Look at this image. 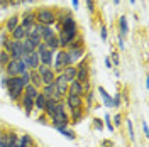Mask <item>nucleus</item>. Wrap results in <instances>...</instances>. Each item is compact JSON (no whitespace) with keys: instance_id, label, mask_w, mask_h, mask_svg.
Listing matches in <instances>:
<instances>
[{"instance_id":"30","label":"nucleus","mask_w":149,"mask_h":147,"mask_svg":"<svg viewBox=\"0 0 149 147\" xmlns=\"http://www.w3.org/2000/svg\"><path fill=\"white\" fill-rule=\"evenodd\" d=\"M85 46V41H83V37L81 36H78V37H74L73 41L68 44V47L66 49H74V47H83Z\"/></svg>"},{"instance_id":"46","label":"nucleus","mask_w":149,"mask_h":147,"mask_svg":"<svg viewBox=\"0 0 149 147\" xmlns=\"http://www.w3.org/2000/svg\"><path fill=\"white\" fill-rule=\"evenodd\" d=\"M110 54H112V59H113V63H112V64H119V61H120L119 53H110Z\"/></svg>"},{"instance_id":"33","label":"nucleus","mask_w":149,"mask_h":147,"mask_svg":"<svg viewBox=\"0 0 149 147\" xmlns=\"http://www.w3.org/2000/svg\"><path fill=\"white\" fill-rule=\"evenodd\" d=\"M63 66H73V61H71V58H70V54H68V51L66 49H63Z\"/></svg>"},{"instance_id":"38","label":"nucleus","mask_w":149,"mask_h":147,"mask_svg":"<svg viewBox=\"0 0 149 147\" xmlns=\"http://www.w3.org/2000/svg\"><path fill=\"white\" fill-rule=\"evenodd\" d=\"M112 123H113V127H120L122 125V115L120 113H117V115L113 117V122H112Z\"/></svg>"},{"instance_id":"57","label":"nucleus","mask_w":149,"mask_h":147,"mask_svg":"<svg viewBox=\"0 0 149 147\" xmlns=\"http://www.w3.org/2000/svg\"><path fill=\"white\" fill-rule=\"evenodd\" d=\"M2 132H3V130H2V127H0V135H2Z\"/></svg>"},{"instance_id":"39","label":"nucleus","mask_w":149,"mask_h":147,"mask_svg":"<svg viewBox=\"0 0 149 147\" xmlns=\"http://www.w3.org/2000/svg\"><path fill=\"white\" fill-rule=\"evenodd\" d=\"M127 130H129L130 140H134V139H136V135H134V127H132V122H130V120H127Z\"/></svg>"},{"instance_id":"22","label":"nucleus","mask_w":149,"mask_h":147,"mask_svg":"<svg viewBox=\"0 0 149 147\" xmlns=\"http://www.w3.org/2000/svg\"><path fill=\"white\" fill-rule=\"evenodd\" d=\"M22 95H24V96H27V98H32V100H34L37 95H39V90H37L34 85H31V83H29V85L24 86V93H22Z\"/></svg>"},{"instance_id":"20","label":"nucleus","mask_w":149,"mask_h":147,"mask_svg":"<svg viewBox=\"0 0 149 147\" xmlns=\"http://www.w3.org/2000/svg\"><path fill=\"white\" fill-rule=\"evenodd\" d=\"M61 74L66 78V81L68 83H73L74 78H76V68H74V66H66L65 69L61 71Z\"/></svg>"},{"instance_id":"50","label":"nucleus","mask_w":149,"mask_h":147,"mask_svg":"<svg viewBox=\"0 0 149 147\" xmlns=\"http://www.w3.org/2000/svg\"><path fill=\"white\" fill-rule=\"evenodd\" d=\"M119 47H120V49L125 47V44H124V37H122V36H119Z\"/></svg>"},{"instance_id":"23","label":"nucleus","mask_w":149,"mask_h":147,"mask_svg":"<svg viewBox=\"0 0 149 147\" xmlns=\"http://www.w3.org/2000/svg\"><path fill=\"white\" fill-rule=\"evenodd\" d=\"M70 17H73V14H71L68 9L59 10V12H56V24H63V22L68 20Z\"/></svg>"},{"instance_id":"21","label":"nucleus","mask_w":149,"mask_h":147,"mask_svg":"<svg viewBox=\"0 0 149 147\" xmlns=\"http://www.w3.org/2000/svg\"><path fill=\"white\" fill-rule=\"evenodd\" d=\"M20 44H22V51H24V56H29L31 53H34L36 51V46L29 41L27 37H24L22 41H20Z\"/></svg>"},{"instance_id":"1","label":"nucleus","mask_w":149,"mask_h":147,"mask_svg":"<svg viewBox=\"0 0 149 147\" xmlns=\"http://www.w3.org/2000/svg\"><path fill=\"white\" fill-rule=\"evenodd\" d=\"M36 22L41 26H54L56 24V10L49 7H39L34 10Z\"/></svg>"},{"instance_id":"13","label":"nucleus","mask_w":149,"mask_h":147,"mask_svg":"<svg viewBox=\"0 0 149 147\" xmlns=\"http://www.w3.org/2000/svg\"><path fill=\"white\" fill-rule=\"evenodd\" d=\"M68 93H70V95H76V96H81V98H83V95H85L83 85H81L80 81L70 83V85H68Z\"/></svg>"},{"instance_id":"2","label":"nucleus","mask_w":149,"mask_h":147,"mask_svg":"<svg viewBox=\"0 0 149 147\" xmlns=\"http://www.w3.org/2000/svg\"><path fill=\"white\" fill-rule=\"evenodd\" d=\"M7 92L9 96L12 100L19 101L22 93H24V83L20 80V76H9V81H7Z\"/></svg>"},{"instance_id":"29","label":"nucleus","mask_w":149,"mask_h":147,"mask_svg":"<svg viewBox=\"0 0 149 147\" xmlns=\"http://www.w3.org/2000/svg\"><path fill=\"white\" fill-rule=\"evenodd\" d=\"M46 46H47V49H51V51H58V49H59V39H58V34L53 36L49 41H46Z\"/></svg>"},{"instance_id":"47","label":"nucleus","mask_w":149,"mask_h":147,"mask_svg":"<svg viewBox=\"0 0 149 147\" xmlns=\"http://www.w3.org/2000/svg\"><path fill=\"white\" fill-rule=\"evenodd\" d=\"M105 66H107L109 69H112V68H113V64H112V61H110V58H105Z\"/></svg>"},{"instance_id":"7","label":"nucleus","mask_w":149,"mask_h":147,"mask_svg":"<svg viewBox=\"0 0 149 147\" xmlns=\"http://www.w3.org/2000/svg\"><path fill=\"white\" fill-rule=\"evenodd\" d=\"M37 73L41 74L42 85H51V83H54V80H56V73L53 71V68L39 64V66H37Z\"/></svg>"},{"instance_id":"48","label":"nucleus","mask_w":149,"mask_h":147,"mask_svg":"<svg viewBox=\"0 0 149 147\" xmlns=\"http://www.w3.org/2000/svg\"><path fill=\"white\" fill-rule=\"evenodd\" d=\"M142 130H144V135L148 137V135H149V132H148V123H146V122H142Z\"/></svg>"},{"instance_id":"40","label":"nucleus","mask_w":149,"mask_h":147,"mask_svg":"<svg viewBox=\"0 0 149 147\" xmlns=\"http://www.w3.org/2000/svg\"><path fill=\"white\" fill-rule=\"evenodd\" d=\"M100 36H102L103 41L109 39V32H107V26H100Z\"/></svg>"},{"instance_id":"58","label":"nucleus","mask_w":149,"mask_h":147,"mask_svg":"<svg viewBox=\"0 0 149 147\" xmlns=\"http://www.w3.org/2000/svg\"><path fill=\"white\" fill-rule=\"evenodd\" d=\"M0 71H3V69H2V68H0Z\"/></svg>"},{"instance_id":"19","label":"nucleus","mask_w":149,"mask_h":147,"mask_svg":"<svg viewBox=\"0 0 149 147\" xmlns=\"http://www.w3.org/2000/svg\"><path fill=\"white\" fill-rule=\"evenodd\" d=\"M53 36H56L54 27H53V26H44L42 31H41V41H42V42H46V41H49Z\"/></svg>"},{"instance_id":"6","label":"nucleus","mask_w":149,"mask_h":147,"mask_svg":"<svg viewBox=\"0 0 149 147\" xmlns=\"http://www.w3.org/2000/svg\"><path fill=\"white\" fill-rule=\"evenodd\" d=\"M51 123L56 130H63V129H68L70 125V115L63 112V113H56L54 117H51Z\"/></svg>"},{"instance_id":"26","label":"nucleus","mask_w":149,"mask_h":147,"mask_svg":"<svg viewBox=\"0 0 149 147\" xmlns=\"http://www.w3.org/2000/svg\"><path fill=\"white\" fill-rule=\"evenodd\" d=\"M9 36H10V39H12V41H22V39L26 37V32H24V29L19 26V27H15L12 32H10Z\"/></svg>"},{"instance_id":"54","label":"nucleus","mask_w":149,"mask_h":147,"mask_svg":"<svg viewBox=\"0 0 149 147\" xmlns=\"http://www.w3.org/2000/svg\"><path fill=\"white\" fill-rule=\"evenodd\" d=\"M112 2H113L115 5H119V3H120V0H112Z\"/></svg>"},{"instance_id":"25","label":"nucleus","mask_w":149,"mask_h":147,"mask_svg":"<svg viewBox=\"0 0 149 147\" xmlns=\"http://www.w3.org/2000/svg\"><path fill=\"white\" fill-rule=\"evenodd\" d=\"M119 32H120V36H127V32H129V26H127V17L125 15H120L119 17Z\"/></svg>"},{"instance_id":"43","label":"nucleus","mask_w":149,"mask_h":147,"mask_svg":"<svg viewBox=\"0 0 149 147\" xmlns=\"http://www.w3.org/2000/svg\"><path fill=\"white\" fill-rule=\"evenodd\" d=\"M93 125H95V129H98V130L103 129V123H102V120H100V119H95V120H93Z\"/></svg>"},{"instance_id":"34","label":"nucleus","mask_w":149,"mask_h":147,"mask_svg":"<svg viewBox=\"0 0 149 147\" xmlns=\"http://www.w3.org/2000/svg\"><path fill=\"white\" fill-rule=\"evenodd\" d=\"M27 39L29 41H31V42H32V44H34V46H39V44H41V42H42V41H41V37L39 36H36V34H29L27 36Z\"/></svg>"},{"instance_id":"35","label":"nucleus","mask_w":149,"mask_h":147,"mask_svg":"<svg viewBox=\"0 0 149 147\" xmlns=\"http://www.w3.org/2000/svg\"><path fill=\"white\" fill-rule=\"evenodd\" d=\"M58 132H59V134H63V135H65L66 139H71V140H73V139L76 137V135H74V132H73V130L63 129V130H58Z\"/></svg>"},{"instance_id":"3","label":"nucleus","mask_w":149,"mask_h":147,"mask_svg":"<svg viewBox=\"0 0 149 147\" xmlns=\"http://www.w3.org/2000/svg\"><path fill=\"white\" fill-rule=\"evenodd\" d=\"M3 71H5V76H20V74H24L26 71H29L26 64L20 61V59H10L9 64L3 68Z\"/></svg>"},{"instance_id":"53","label":"nucleus","mask_w":149,"mask_h":147,"mask_svg":"<svg viewBox=\"0 0 149 147\" xmlns=\"http://www.w3.org/2000/svg\"><path fill=\"white\" fill-rule=\"evenodd\" d=\"M0 7H7V3H5V0H0Z\"/></svg>"},{"instance_id":"11","label":"nucleus","mask_w":149,"mask_h":147,"mask_svg":"<svg viewBox=\"0 0 149 147\" xmlns=\"http://www.w3.org/2000/svg\"><path fill=\"white\" fill-rule=\"evenodd\" d=\"M19 140V135L15 132H2V135H0V147H10V144H14V142H17Z\"/></svg>"},{"instance_id":"8","label":"nucleus","mask_w":149,"mask_h":147,"mask_svg":"<svg viewBox=\"0 0 149 147\" xmlns=\"http://www.w3.org/2000/svg\"><path fill=\"white\" fill-rule=\"evenodd\" d=\"M39 92L42 93L47 100L63 101V96H59V95H58V92H56V85H54V83H51V85H44V86H42Z\"/></svg>"},{"instance_id":"44","label":"nucleus","mask_w":149,"mask_h":147,"mask_svg":"<svg viewBox=\"0 0 149 147\" xmlns=\"http://www.w3.org/2000/svg\"><path fill=\"white\" fill-rule=\"evenodd\" d=\"M7 81H9V76H2L0 78V86L5 88V90H7Z\"/></svg>"},{"instance_id":"27","label":"nucleus","mask_w":149,"mask_h":147,"mask_svg":"<svg viewBox=\"0 0 149 147\" xmlns=\"http://www.w3.org/2000/svg\"><path fill=\"white\" fill-rule=\"evenodd\" d=\"M19 147H34V140L32 137L26 134V135H22V137H19Z\"/></svg>"},{"instance_id":"12","label":"nucleus","mask_w":149,"mask_h":147,"mask_svg":"<svg viewBox=\"0 0 149 147\" xmlns=\"http://www.w3.org/2000/svg\"><path fill=\"white\" fill-rule=\"evenodd\" d=\"M53 58H54V51H51V49H44V51H41L39 53V63L42 66H49L53 64Z\"/></svg>"},{"instance_id":"52","label":"nucleus","mask_w":149,"mask_h":147,"mask_svg":"<svg viewBox=\"0 0 149 147\" xmlns=\"http://www.w3.org/2000/svg\"><path fill=\"white\" fill-rule=\"evenodd\" d=\"M71 2H73V7H74V9H78V7H80V0H71Z\"/></svg>"},{"instance_id":"24","label":"nucleus","mask_w":149,"mask_h":147,"mask_svg":"<svg viewBox=\"0 0 149 147\" xmlns=\"http://www.w3.org/2000/svg\"><path fill=\"white\" fill-rule=\"evenodd\" d=\"M83 115H85L83 107H80V108H74V110L70 112V119H71V122H73V123H78L80 120L83 119Z\"/></svg>"},{"instance_id":"18","label":"nucleus","mask_w":149,"mask_h":147,"mask_svg":"<svg viewBox=\"0 0 149 147\" xmlns=\"http://www.w3.org/2000/svg\"><path fill=\"white\" fill-rule=\"evenodd\" d=\"M29 74H31V85H34L37 90H41L44 85H42V80H41V74L37 73V69H31L29 71Z\"/></svg>"},{"instance_id":"15","label":"nucleus","mask_w":149,"mask_h":147,"mask_svg":"<svg viewBox=\"0 0 149 147\" xmlns=\"http://www.w3.org/2000/svg\"><path fill=\"white\" fill-rule=\"evenodd\" d=\"M20 105H22V108H24V112H26V115H31L32 112H34V100L32 98H27V96H20Z\"/></svg>"},{"instance_id":"42","label":"nucleus","mask_w":149,"mask_h":147,"mask_svg":"<svg viewBox=\"0 0 149 147\" xmlns=\"http://www.w3.org/2000/svg\"><path fill=\"white\" fill-rule=\"evenodd\" d=\"M105 125H107V129L110 130H113V123H112V120H110V115H105Z\"/></svg>"},{"instance_id":"17","label":"nucleus","mask_w":149,"mask_h":147,"mask_svg":"<svg viewBox=\"0 0 149 147\" xmlns=\"http://www.w3.org/2000/svg\"><path fill=\"white\" fill-rule=\"evenodd\" d=\"M46 103H47V98L41 92H39V95L34 98V110L44 112V110H46Z\"/></svg>"},{"instance_id":"37","label":"nucleus","mask_w":149,"mask_h":147,"mask_svg":"<svg viewBox=\"0 0 149 147\" xmlns=\"http://www.w3.org/2000/svg\"><path fill=\"white\" fill-rule=\"evenodd\" d=\"M9 39H10L9 32H2V36H0V44H2V47H3L5 44H7V42H9Z\"/></svg>"},{"instance_id":"16","label":"nucleus","mask_w":149,"mask_h":147,"mask_svg":"<svg viewBox=\"0 0 149 147\" xmlns=\"http://www.w3.org/2000/svg\"><path fill=\"white\" fill-rule=\"evenodd\" d=\"M66 51H68V54H70V58H71L73 64L78 61V59L85 58V46L83 47H74V49H66Z\"/></svg>"},{"instance_id":"49","label":"nucleus","mask_w":149,"mask_h":147,"mask_svg":"<svg viewBox=\"0 0 149 147\" xmlns=\"http://www.w3.org/2000/svg\"><path fill=\"white\" fill-rule=\"evenodd\" d=\"M102 147H113V144H112L110 140H103V142H102Z\"/></svg>"},{"instance_id":"28","label":"nucleus","mask_w":149,"mask_h":147,"mask_svg":"<svg viewBox=\"0 0 149 147\" xmlns=\"http://www.w3.org/2000/svg\"><path fill=\"white\" fill-rule=\"evenodd\" d=\"M98 93H100V96H102L103 101H105V107H110V108H112V107H113V103H112V96L105 92V88L98 86Z\"/></svg>"},{"instance_id":"31","label":"nucleus","mask_w":149,"mask_h":147,"mask_svg":"<svg viewBox=\"0 0 149 147\" xmlns=\"http://www.w3.org/2000/svg\"><path fill=\"white\" fill-rule=\"evenodd\" d=\"M9 61H10V54L7 53V51H3V49H2V51H0V68L3 69L5 66L9 64Z\"/></svg>"},{"instance_id":"4","label":"nucleus","mask_w":149,"mask_h":147,"mask_svg":"<svg viewBox=\"0 0 149 147\" xmlns=\"http://www.w3.org/2000/svg\"><path fill=\"white\" fill-rule=\"evenodd\" d=\"M74 68H76V78H74V81L85 83L90 80V64H88V58L86 56H85L83 61H80Z\"/></svg>"},{"instance_id":"5","label":"nucleus","mask_w":149,"mask_h":147,"mask_svg":"<svg viewBox=\"0 0 149 147\" xmlns=\"http://www.w3.org/2000/svg\"><path fill=\"white\" fill-rule=\"evenodd\" d=\"M3 51H7L10 54V59H20L22 56H24V51H22V44H20V41H12L9 39V42L5 44V46L2 47Z\"/></svg>"},{"instance_id":"10","label":"nucleus","mask_w":149,"mask_h":147,"mask_svg":"<svg viewBox=\"0 0 149 147\" xmlns=\"http://www.w3.org/2000/svg\"><path fill=\"white\" fill-rule=\"evenodd\" d=\"M65 107L66 108H70V112L74 110V108H80V107H83V98L68 93V95L65 96Z\"/></svg>"},{"instance_id":"51","label":"nucleus","mask_w":149,"mask_h":147,"mask_svg":"<svg viewBox=\"0 0 149 147\" xmlns=\"http://www.w3.org/2000/svg\"><path fill=\"white\" fill-rule=\"evenodd\" d=\"M37 122H39V123H46V115H42V117H39V119H37Z\"/></svg>"},{"instance_id":"32","label":"nucleus","mask_w":149,"mask_h":147,"mask_svg":"<svg viewBox=\"0 0 149 147\" xmlns=\"http://www.w3.org/2000/svg\"><path fill=\"white\" fill-rule=\"evenodd\" d=\"M93 96H95V93H93L92 90H90V92H86L83 95V100L86 101V108H88V110L93 107Z\"/></svg>"},{"instance_id":"41","label":"nucleus","mask_w":149,"mask_h":147,"mask_svg":"<svg viewBox=\"0 0 149 147\" xmlns=\"http://www.w3.org/2000/svg\"><path fill=\"white\" fill-rule=\"evenodd\" d=\"M112 103H113V107H120V93H117V95H115V96H113V98H112Z\"/></svg>"},{"instance_id":"14","label":"nucleus","mask_w":149,"mask_h":147,"mask_svg":"<svg viewBox=\"0 0 149 147\" xmlns=\"http://www.w3.org/2000/svg\"><path fill=\"white\" fill-rule=\"evenodd\" d=\"M19 24H20V17H19V15H10V17L5 20V26H3V27H5V32L10 34L15 27H19Z\"/></svg>"},{"instance_id":"45","label":"nucleus","mask_w":149,"mask_h":147,"mask_svg":"<svg viewBox=\"0 0 149 147\" xmlns=\"http://www.w3.org/2000/svg\"><path fill=\"white\" fill-rule=\"evenodd\" d=\"M81 85H83V92L85 93L92 90V83H90V80H88V81H85V83H81Z\"/></svg>"},{"instance_id":"56","label":"nucleus","mask_w":149,"mask_h":147,"mask_svg":"<svg viewBox=\"0 0 149 147\" xmlns=\"http://www.w3.org/2000/svg\"><path fill=\"white\" fill-rule=\"evenodd\" d=\"M129 2H130V3H136V0H129Z\"/></svg>"},{"instance_id":"9","label":"nucleus","mask_w":149,"mask_h":147,"mask_svg":"<svg viewBox=\"0 0 149 147\" xmlns=\"http://www.w3.org/2000/svg\"><path fill=\"white\" fill-rule=\"evenodd\" d=\"M54 85H56V92H58V95L65 98L66 95H68V85H70V83L66 81V78H65V76H63L61 73L56 74Z\"/></svg>"},{"instance_id":"36","label":"nucleus","mask_w":149,"mask_h":147,"mask_svg":"<svg viewBox=\"0 0 149 147\" xmlns=\"http://www.w3.org/2000/svg\"><path fill=\"white\" fill-rule=\"evenodd\" d=\"M85 3H86V9H88V12L90 14H95V0H85Z\"/></svg>"},{"instance_id":"55","label":"nucleus","mask_w":149,"mask_h":147,"mask_svg":"<svg viewBox=\"0 0 149 147\" xmlns=\"http://www.w3.org/2000/svg\"><path fill=\"white\" fill-rule=\"evenodd\" d=\"M22 2H29V3H32V2H36V0H22Z\"/></svg>"}]
</instances>
